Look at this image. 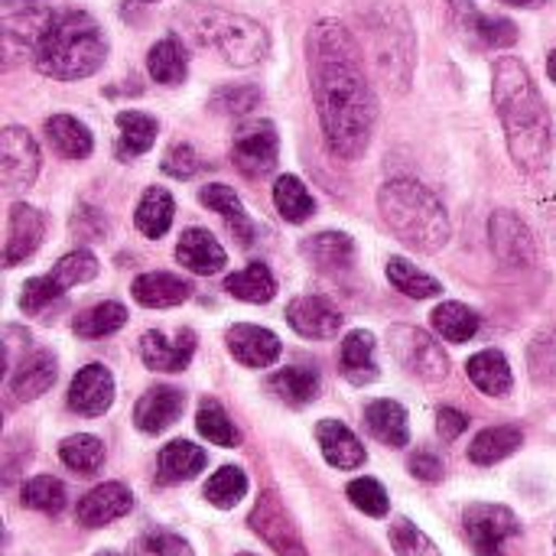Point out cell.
Masks as SVG:
<instances>
[{
    "instance_id": "cell-23",
    "label": "cell",
    "mask_w": 556,
    "mask_h": 556,
    "mask_svg": "<svg viewBox=\"0 0 556 556\" xmlns=\"http://www.w3.org/2000/svg\"><path fill=\"white\" fill-rule=\"evenodd\" d=\"M176 261L182 267H189L192 274L208 277V274H218L228 264V254L205 228H189V231H182V238L176 244Z\"/></svg>"
},
{
    "instance_id": "cell-2",
    "label": "cell",
    "mask_w": 556,
    "mask_h": 556,
    "mask_svg": "<svg viewBox=\"0 0 556 556\" xmlns=\"http://www.w3.org/2000/svg\"><path fill=\"white\" fill-rule=\"evenodd\" d=\"M492 98L502 117L508 153L525 173H538L551 153V111L528 72V65L515 55H502L492 72Z\"/></svg>"
},
{
    "instance_id": "cell-10",
    "label": "cell",
    "mask_w": 556,
    "mask_h": 556,
    "mask_svg": "<svg viewBox=\"0 0 556 556\" xmlns=\"http://www.w3.org/2000/svg\"><path fill=\"white\" fill-rule=\"evenodd\" d=\"M251 531L267 544L274 547L277 556H309L306 554V544L300 538V528L293 525L290 511L283 508V502L277 498V492H264L257 498V505L251 508V518H248Z\"/></svg>"
},
{
    "instance_id": "cell-11",
    "label": "cell",
    "mask_w": 556,
    "mask_h": 556,
    "mask_svg": "<svg viewBox=\"0 0 556 556\" xmlns=\"http://www.w3.org/2000/svg\"><path fill=\"white\" fill-rule=\"evenodd\" d=\"M280 137L270 121H244L231 140V160L244 176H267L277 166Z\"/></svg>"
},
{
    "instance_id": "cell-50",
    "label": "cell",
    "mask_w": 556,
    "mask_h": 556,
    "mask_svg": "<svg viewBox=\"0 0 556 556\" xmlns=\"http://www.w3.org/2000/svg\"><path fill=\"white\" fill-rule=\"evenodd\" d=\"M345 492H349V502H352L358 511H365L368 518H384L388 508H391L384 485L375 482V479H355Z\"/></svg>"
},
{
    "instance_id": "cell-40",
    "label": "cell",
    "mask_w": 556,
    "mask_h": 556,
    "mask_svg": "<svg viewBox=\"0 0 556 556\" xmlns=\"http://www.w3.org/2000/svg\"><path fill=\"white\" fill-rule=\"evenodd\" d=\"M124 323H127V309H124L121 303H111V300H108V303H98V306L78 313L75 323H72V329H75V336H81V339H104V336L117 332Z\"/></svg>"
},
{
    "instance_id": "cell-29",
    "label": "cell",
    "mask_w": 556,
    "mask_h": 556,
    "mask_svg": "<svg viewBox=\"0 0 556 556\" xmlns=\"http://www.w3.org/2000/svg\"><path fill=\"white\" fill-rule=\"evenodd\" d=\"M205 463H208L205 450H199L189 440H173V443H166L160 450V459H156L160 482H166V485L189 482V479H195L205 469Z\"/></svg>"
},
{
    "instance_id": "cell-39",
    "label": "cell",
    "mask_w": 556,
    "mask_h": 556,
    "mask_svg": "<svg viewBox=\"0 0 556 556\" xmlns=\"http://www.w3.org/2000/svg\"><path fill=\"white\" fill-rule=\"evenodd\" d=\"M388 280L397 287V293H404V296H410V300H430V296H440V293H443V287H440L437 277L417 270V267H414L410 261H404V257H391V261H388Z\"/></svg>"
},
{
    "instance_id": "cell-16",
    "label": "cell",
    "mask_w": 556,
    "mask_h": 556,
    "mask_svg": "<svg viewBox=\"0 0 556 556\" xmlns=\"http://www.w3.org/2000/svg\"><path fill=\"white\" fill-rule=\"evenodd\" d=\"M114 404V375L104 365H85L68 388V407L78 417H101Z\"/></svg>"
},
{
    "instance_id": "cell-31",
    "label": "cell",
    "mask_w": 556,
    "mask_h": 556,
    "mask_svg": "<svg viewBox=\"0 0 556 556\" xmlns=\"http://www.w3.org/2000/svg\"><path fill=\"white\" fill-rule=\"evenodd\" d=\"M46 137H49L52 150L65 160H85V156H91V147H94L91 130L72 114H52L46 121Z\"/></svg>"
},
{
    "instance_id": "cell-32",
    "label": "cell",
    "mask_w": 556,
    "mask_h": 556,
    "mask_svg": "<svg viewBox=\"0 0 556 556\" xmlns=\"http://www.w3.org/2000/svg\"><path fill=\"white\" fill-rule=\"evenodd\" d=\"M267 391L274 397H280L283 404L303 407V404L316 401V394H319V371L316 368H306V365H290V368L270 375Z\"/></svg>"
},
{
    "instance_id": "cell-61",
    "label": "cell",
    "mask_w": 556,
    "mask_h": 556,
    "mask_svg": "<svg viewBox=\"0 0 556 556\" xmlns=\"http://www.w3.org/2000/svg\"><path fill=\"white\" fill-rule=\"evenodd\" d=\"M147 3H153V0H147Z\"/></svg>"
},
{
    "instance_id": "cell-1",
    "label": "cell",
    "mask_w": 556,
    "mask_h": 556,
    "mask_svg": "<svg viewBox=\"0 0 556 556\" xmlns=\"http://www.w3.org/2000/svg\"><path fill=\"white\" fill-rule=\"evenodd\" d=\"M306 62L326 147L339 160H358L375 134L378 98L365 75V55L339 20H319L306 36Z\"/></svg>"
},
{
    "instance_id": "cell-15",
    "label": "cell",
    "mask_w": 556,
    "mask_h": 556,
    "mask_svg": "<svg viewBox=\"0 0 556 556\" xmlns=\"http://www.w3.org/2000/svg\"><path fill=\"white\" fill-rule=\"evenodd\" d=\"M192 355H195V332L192 329H182L173 339L163 336V332H156V329H150L140 339V358H143V365L150 371L176 375V371L189 368Z\"/></svg>"
},
{
    "instance_id": "cell-60",
    "label": "cell",
    "mask_w": 556,
    "mask_h": 556,
    "mask_svg": "<svg viewBox=\"0 0 556 556\" xmlns=\"http://www.w3.org/2000/svg\"><path fill=\"white\" fill-rule=\"evenodd\" d=\"M238 556H254V554H238Z\"/></svg>"
},
{
    "instance_id": "cell-59",
    "label": "cell",
    "mask_w": 556,
    "mask_h": 556,
    "mask_svg": "<svg viewBox=\"0 0 556 556\" xmlns=\"http://www.w3.org/2000/svg\"><path fill=\"white\" fill-rule=\"evenodd\" d=\"M101 556H121V554H101Z\"/></svg>"
},
{
    "instance_id": "cell-49",
    "label": "cell",
    "mask_w": 556,
    "mask_h": 556,
    "mask_svg": "<svg viewBox=\"0 0 556 556\" xmlns=\"http://www.w3.org/2000/svg\"><path fill=\"white\" fill-rule=\"evenodd\" d=\"M528 362H531L534 381H541V384H556V323L547 332H541V336L534 339V345H531V352H528Z\"/></svg>"
},
{
    "instance_id": "cell-25",
    "label": "cell",
    "mask_w": 556,
    "mask_h": 556,
    "mask_svg": "<svg viewBox=\"0 0 556 556\" xmlns=\"http://www.w3.org/2000/svg\"><path fill=\"white\" fill-rule=\"evenodd\" d=\"M199 199H202V205H208L212 212H218V215L225 218V225L231 228L235 241L254 244L257 225H254L251 215L244 212V205H241V199L235 195V189H228V186H222V182H212V186H205V189L199 192Z\"/></svg>"
},
{
    "instance_id": "cell-5",
    "label": "cell",
    "mask_w": 556,
    "mask_h": 556,
    "mask_svg": "<svg viewBox=\"0 0 556 556\" xmlns=\"http://www.w3.org/2000/svg\"><path fill=\"white\" fill-rule=\"evenodd\" d=\"M186 26L202 46L215 49L228 65L248 68V65H257L270 52L267 29L241 13L192 3L186 7Z\"/></svg>"
},
{
    "instance_id": "cell-51",
    "label": "cell",
    "mask_w": 556,
    "mask_h": 556,
    "mask_svg": "<svg viewBox=\"0 0 556 556\" xmlns=\"http://www.w3.org/2000/svg\"><path fill=\"white\" fill-rule=\"evenodd\" d=\"M257 104H261V88H254V85H225L212 98V108L218 114H248Z\"/></svg>"
},
{
    "instance_id": "cell-9",
    "label": "cell",
    "mask_w": 556,
    "mask_h": 556,
    "mask_svg": "<svg viewBox=\"0 0 556 556\" xmlns=\"http://www.w3.org/2000/svg\"><path fill=\"white\" fill-rule=\"evenodd\" d=\"M463 525L476 556H508L505 544L521 538V521L505 505H485V502L469 505Z\"/></svg>"
},
{
    "instance_id": "cell-22",
    "label": "cell",
    "mask_w": 556,
    "mask_h": 556,
    "mask_svg": "<svg viewBox=\"0 0 556 556\" xmlns=\"http://www.w3.org/2000/svg\"><path fill=\"white\" fill-rule=\"evenodd\" d=\"M134 300L147 309H169V306H179L192 296V283L176 277V274H140L130 287Z\"/></svg>"
},
{
    "instance_id": "cell-56",
    "label": "cell",
    "mask_w": 556,
    "mask_h": 556,
    "mask_svg": "<svg viewBox=\"0 0 556 556\" xmlns=\"http://www.w3.org/2000/svg\"><path fill=\"white\" fill-rule=\"evenodd\" d=\"M466 427H469V417L459 414V410H453V407H443L440 417H437V430H440V437H443L446 443L456 440V437H463Z\"/></svg>"
},
{
    "instance_id": "cell-53",
    "label": "cell",
    "mask_w": 556,
    "mask_h": 556,
    "mask_svg": "<svg viewBox=\"0 0 556 556\" xmlns=\"http://www.w3.org/2000/svg\"><path fill=\"white\" fill-rule=\"evenodd\" d=\"M202 169V160L199 153L192 150V143H173L163 156V173L173 176V179H189Z\"/></svg>"
},
{
    "instance_id": "cell-4",
    "label": "cell",
    "mask_w": 556,
    "mask_h": 556,
    "mask_svg": "<svg viewBox=\"0 0 556 556\" xmlns=\"http://www.w3.org/2000/svg\"><path fill=\"white\" fill-rule=\"evenodd\" d=\"M378 212L391 235L420 254H437L450 241V215L443 202L414 179H391L378 192Z\"/></svg>"
},
{
    "instance_id": "cell-46",
    "label": "cell",
    "mask_w": 556,
    "mask_h": 556,
    "mask_svg": "<svg viewBox=\"0 0 556 556\" xmlns=\"http://www.w3.org/2000/svg\"><path fill=\"white\" fill-rule=\"evenodd\" d=\"M388 538H391V547H394L397 556H443L440 547L417 525H410L407 518H397L391 525V534Z\"/></svg>"
},
{
    "instance_id": "cell-6",
    "label": "cell",
    "mask_w": 556,
    "mask_h": 556,
    "mask_svg": "<svg viewBox=\"0 0 556 556\" xmlns=\"http://www.w3.org/2000/svg\"><path fill=\"white\" fill-rule=\"evenodd\" d=\"M365 26L368 52L378 75L388 81V88L407 91L414 72V26L407 10L397 0H381L368 10Z\"/></svg>"
},
{
    "instance_id": "cell-33",
    "label": "cell",
    "mask_w": 556,
    "mask_h": 556,
    "mask_svg": "<svg viewBox=\"0 0 556 556\" xmlns=\"http://www.w3.org/2000/svg\"><path fill=\"white\" fill-rule=\"evenodd\" d=\"M521 443H525V433L518 427H489L472 440L469 459L476 466H495V463L508 459L511 453H518Z\"/></svg>"
},
{
    "instance_id": "cell-42",
    "label": "cell",
    "mask_w": 556,
    "mask_h": 556,
    "mask_svg": "<svg viewBox=\"0 0 556 556\" xmlns=\"http://www.w3.org/2000/svg\"><path fill=\"white\" fill-rule=\"evenodd\" d=\"M195 427H199V433H202L208 443H215V446L231 450V446H238V443H241V433H238V430H235V424L228 420L225 407H222L218 401H212V397H205V401L199 404Z\"/></svg>"
},
{
    "instance_id": "cell-45",
    "label": "cell",
    "mask_w": 556,
    "mask_h": 556,
    "mask_svg": "<svg viewBox=\"0 0 556 556\" xmlns=\"http://www.w3.org/2000/svg\"><path fill=\"white\" fill-rule=\"evenodd\" d=\"M20 502H23V508L42 511V515H59L65 508V485L52 476H36L23 485Z\"/></svg>"
},
{
    "instance_id": "cell-47",
    "label": "cell",
    "mask_w": 556,
    "mask_h": 556,
    "mask_svg": "<svg viewBox=\"0 0 556 556\" xmlns=\"http://www.w3.org/2000/svg\"><path fill=\"white\" fill-rule=\"evenodd\" d=\"M52 277L62 283V287H75V283H88L98 277V257L85 248L65 254L55 267H52Z\"/></svg>"
},
{
    "instance_id": "cell-37",
    "label": "cell",
    "mask_w": 556,
    "mask_h": 556,
    "mask_svg": "<svg viewBox=\"0 0 556 556\" xmlns=\"http://www.w3.org/2000/svg\"><path fill=\"white\" fill-rule=\"evenodd\" d=\"M225 290L235 300H244V303H270L274 293H277V280H274V274L264 264H251V267L231 274L225 280Z\"/></svg>"
},
{
    "instance_id": "cell-52",
    "label": "cell",
    "mask_w": 556,
    "mask_h": 556,
    "mask_svg": "<svg viewBox=\"0 0 556 556\" xmlns=\"http://www.w3.org/2000/svg\"><path fill=\"white\" fill-rule=\"evenodd\" d=\"M472 39H479L482 46H511L518 39V26L505 16H479L476 20V29H472Z\"/></svg>"
},
{
    "instance_id": "cell-14",
    "label": "cell",
    "mask_w": 556,
    "mask_h": 556,
    "mask_svg": "<svg viewBox=\"0 0 556 556\" xmlns=\"http://www.w3.org/2000/svg\"><path fill=\"white\" fill-rule=\"evenodd\" d=\"M46 235V215L26 202L10 205L7 215V244H3V264L16 267L20 261H26L29 254H36V248L42 244Z\"/></svg>"
},
{
    "instance_id": "cell-28",
    "label": "cell",
    "mask_w": 556,
    "mask_h": 556,
    "mask_svg": "<svg viewBox=\"0 0 556 556\" xmlns=\"http://www.w3.org/2000/svg\"><path fill=\"white\" fill-rule=\"evenodd\" d=\"M365 424L375 440H381L391 450H404L410 443V424L407 410L397 401H375L365 407Z\"/></svg>"
},
{
    "instance_id": "cell-17",
    "label": "cell",
    "mask_w": 556,
    "mask_h": 556,
    "mask_svg": "<svg viewBox=\"0 0 556 556\" xmlns=\"http://www.w3.org/2000/svg\"><path fill=\"white\" fill-rule=\"evenodd\" d=\"M287 323L303 339H336L345 326V316L323 296H296L287 306Z\"/></svg>"
},
{
    "instance_id": "cell-7",
    "label": "cell",
    "mask_w": 556,
    "mask_h": 556,
    "mask_svg": "<svg viewBox=\"0 0 556 556\" xmlns=\"http://www.w3.org/2000/svg\"><path fill=\"white\" fill-rule=\"evenodd\" d=\"M52 10L39 0H3L0 7V26H3V59L7 65H16L23 59L36 55V46L52 23Z\"/></svg>"
},
{
    "instance_id": "cell-3",
    "label": "cell",
    "mask_w": 556,
    "mask_h": 556,
    "mask_svg": "<svg viewBox=\"0 0 556 556\" xmlns=\"http://www.w3.org/2000/svg\"><path fill=\"white\" fill-rule=\"evenodd\" d=\"M104 55H108V39L101 26L81 10H65V13H55L52 23L46 26L33 62L49 78L78 81V78L94 75Z\"/></svg>"
},
{
    "instance_id": "cell-44",
    "label": "cell",
    "mask_w": 556,
    "mask_h": 556,
    "mask_svg": "<svg viewBox=\"0 0 556 556\" xmlns=\"http://www.w3.org/2000/svg\"><path fill=\"white\" fill-rule=\"evenodd\" d=\"M244 495H248V476H244L238 466H222V469L205 482V498H208V505H215V508H222V511L235 508Z\"/></svg>"
},
{
    "instance_id": "cell-54",
    "label": "cell",
    "mask_w": 556,
    "mask_h": 556,
    "mask_svg": "<svg viewBox=\"0 0 556 556\" xmlns=\"http://www.w3.org/2000/svg\"><path fill=\"white\" fill-rule=\"evenodd\" d=\"M147 551L153 556H192V547L179 534H169V531L150 534L147 538Z\"/></svg>"
},
{
    "instance_id": "cell-8",
    "label": "cell",
    "mask_w": 556,
    "mask_h": 556,
    "mask_svg": "<svg viewBox=\"0 0 556 556\" xmlns=\"http://www.w3.org/2000/svg\"><path fill=\"white\" fill-rule=\"evenodd\" d=\"M391 342V355L397 358V365L410 375H417L420 381H443L450 375V358L443 352V345L427 336L424 329L414 326H394L388 332Z\"/></svg>"
},
{
    "instance_id": "cell-43",
    "label": "cell",
    "mask_w": 556,
    "mask_h": 556,
    "mask_svg": "<svg viewBox=\"0 0 556 556\" xmlns=\"http://www.w3.org/2000/svg\"><path fill=\"white\" fill-rule=\"evenodd\" d=\"M274 205H277V212H280L287 222H293V225L306 222V218L313 215V208H316L313 195L306 192V186H303L296 176H280V179H277V186H274Z\"/></svg>"
},
{
    "instance_id": "cell-24",
    "label": "cell",
    "mask_w": 556,
    "mask_h": 556,
    "mask_svg": "<svg viewBox=\"0 0 556 556\" xmlns=\"http://www.w3.org/2000/svg\"><path fill=\"white\" fill-rule=\"evenodd\" d=\"M55 384V358L49 352H33L13 365L10 391L16 401H36Z\"/></svg>"
},
{
    "instance_id": "cell-20",
    "label": "cell",
    "mask_w": 556,
    "mask_h": 556,
    "mask_svg": "<svg viewBox=\"0 0 556 556\" xmlns=\"http://www.w3.org/2000/svg\"><path fill=\"white\" fill-rule=\"evenodd\" d=\"M182 407H186L182 391H176V388H169V384H160V388H150V391L137 401V407H134V424H137V430L156 437V433H163L166 427H173V424L182 417Z\"/></svg>"
},
{
    "instance_id": "cell-35",
    "label": "cell",
    "mask_w": 556,
    "mask_h": 556,
    "mask_svg": "<svg viewBox=\"0 0 556 556\" xmlns=\"http://www.w3.org/2000/svg\"><path fill=\"white\" fill-rule=\"evenodd\" d=\"M117 130H121V140H117V153L127 160V156H140L153 147L156 140V121L143 111H121L117 114Z\"/></svg>"
},
{
    "instance_id": "cell-27",
    "label": "cell",
    "mask_w": 556,
    "mask_h": 556,
    "mask_svg": "<svg viewBox=\"0 0 556 556\" xmlns=\"http://www.w3.org/2000/svg\"><path fill=\"white\" fill-rule=\"evenodd\" d=\"M466 375L489 397H505V394H511V384H515L511 365H508V358L498 349H485V352L472 355L466 362Z\"/></svg>"
},
{
    "instance_id": "cell-26",
    "label": "cell",
    "mask_w": 556,
    "mask_h": 556,
    "mask_svg": "<svg viewBox=\"0 0 556 556\" xmlns=\"http://www.w3.org/2000/svg\"><path fill=\"white\" fill-rule=\"evenodd\" d=\"M339 365H342V375L352 381V384H371L378 381V362H375V336L365 332V329H355L345 336L342 349H339Z\"/></svg>"
},
{
    "instance_id": "cell-38",
    "label": "cell",
    "mask_w": 556,
    "mask_h": 556,
    "mask_svg": "<svg viewBox=\"0 0 556 556\" xmlns=\"http://www.w3.org/2000/svg\"><path fill=\"white\" fill-rule=\"evenodd\" d=\"M482 319L476 309H469L466 303H440L433 309V329L446 339V342H469L479 332Z\"/></svg>"
},
{
    "instance_id": "cell-18",
    "label": "cell",
    "mask_w": 556,
    "mask_h": 556,
    "mask_svg": "<svg viewBox=\"0 0 556 556\" xmlns=\"http://www.w3.org/2000/svg\"><path fill=\"white\" fill-rule=\"evenodd\" d=\"M130 508H134L130 489L121 485V482H104V485L91 489V492L78 502L75 518H78L81 528H104V525H111V521L130 515Z\"/></svg>"
},
{
    "instance_id": "cell-12",
    "label": "cell",
    "mask_w": 556,
    "mask_h": 556,
    "mask_svg": "<svg viewBox=\"0 0 556 556\" xmlns=\"http://www.w3.org/2000/svg\"><path fill=\"white\" fill-rule=\"evenodd\" d=\"M39 176V147L23 127H3L0 134V182L7 192H23Z\"/></svg>"
},
{
    "instance_id": "cell-34",
    "label": "cell",
    "mask_w": 556,
    "mask_h": 556,
    "mask_svg": "<svg viewBox=\"0 0 556 556\" xmlns=\"http://www.w3.org/2000/svg\"><path fill=\"white\" fill-rule=\"evenodd\" d=\"M147 68L160 85H179L189 72V55L186 46L176 36L160 39L150 52H147Z\"/></svg>"
},
{
    "instance_id": "cell-19",
    "label": "cell",
    "mask_w": 556,
    "mask_h": 556,
    "mask_svg": "<svg viewBox=\"0 0 556 556\" xmlns=\"http://www.w3.org/2000/svg\"><path fill=\"white\" fill-rule=\"evenodd\" d=\"M228 352L244 365V368H270L283 345L280 339L270 332V329H261V326H248V323H238L228 329Z\"/></svg>"
},
{
    "instance_id": "cell-57",
    "label": "cell",
    "mask_w": 556,
    "mask_h": 556,
    "mask_svg": "<svg viewBox=\"0 0 556 556\" xmlns=\"http://www.w3.org/2000/svg\"><path fill=\"white\" fill-rule=\"evenodd\" d=\"M502 3H511V7H541L544 0H502Z\"/></svg>"
},
{
    "instance_id": "cell-21",
    "label": "cell",
    "mask_w": 556,
    "mask_h": 556,
    "mask_svg": "<svg viewBox=\"0 0 556 556\" xmlns=\"http://www.w3.org/2000/svg\"><path fill=\"white\" fill-rule=\"evenodd\" d=\"M316 440H319V450H323L326 463L336 466V469H358L368 459L362 440L339 420H319L316 424Z\"/></svg>"
},
{
    "instance_id": "cell-55",
    "label": "cell",
    "mask_w": 556,
    "mask_h": 556,
    "mask_svg": "<svg viewBox=\"0 0 556 556\" xmlns=\"http://www.w3.org/2000/svg\"><path fill=\"white\" fill-rule=\"evenodd\" d=\"M410 472H414V479H420V482H440V479H443V463H440L437 453L420 450V453L410 456Z\"/></svg>"
},
{
    "instance_id": "cell-41",
    "label": "cell",
    "mask_w": 556,
    "mask_h": 556,
    "mask_svg": "<svg viewBox=\"0 0 556 556\" xmlns=\"http://www.w3.org/2000/svg\"><path fill=\"white\" fill-rule=\"evenodd\" d=\"M59 459L75 469L78 476H94L101 466H104V443L88 437V433H78V437H68L62 440L59 446Z\"/></svg>"
},
{
    "instance_id": "cell-30",
    "label": "cell",
    "mask_w": 556,
    "mask_h": 556,
    "mask_svg": "<svg viewBox=\"0 0 556 556\" xmlns=\"http://www.w3.org/2000/svg\"><path fill=\"white\" fill-rule=\"evenodd\" d=\"M303 254L323 270V274H339L349 270L355 261V241L342 231H323L316 238L303 241Z\"/></svg>"
},
{
    "instance_id": "cell-58",
    "label": "cell",
    "mask_w": 556,
    "mask_h": 556,
    "mask_svg": "<svg viewBox=\"0 0 556 556\" xmlns=\"http://www.w3.org/2000/svg\"><path fill=\"white\" fill-rule=\"evenodd\" d=\"M547 75L556 81V49L551 52V59H547Z\"/></svg>"
},
{
    "instance_id": "cell-36",
    "label": "cell",
    "mask_w": 556,
    "mask_h": 556,
    "mask_svg": "<svg viewBox=\"0 0 556 556\" xmlns=\"http://www.w3.org/2000/svg\"><path fill=\"white\" fill-rule=\"evenodd\" d=\"M137 228L143 238H163L173 225V195L160 186L147 189L140 205H137V215H134Z\"/></svg>"
},
{
    "instance_id": "cell-48",
    "label": "cell",
    "mask_w": 556,
    "mask_h": 556,
    "mask_svg": "<svg viewBox=\"0 0 556 556\" xmlns=\"http://www.w3.org/2000/svg\"><path fill=\"white\" fill-rule=\"evenodd\" d=\"M62 283L49 274V277H33V280H26V287H23V296H20V306H23V313H29V316H42L55 300H62Z\"/></svg>"
},
{
    "instance_id": "cell-13",
    "label": "cell",
    "mask_w": 556,
    "mask_h": 556,
    "mask_svg": "<svg viewBox=\"0 0 556 556\" xmlns=\"http://www.w3.org/2000/svg\"><path fill=\"white\" fill-rule=\"evenodd\" d=\"M489 238H492V251L502 264H508V267L534 264V254H538L534 235L515 212H495L489 222Z\"/></svg>"
}]
</instances>
